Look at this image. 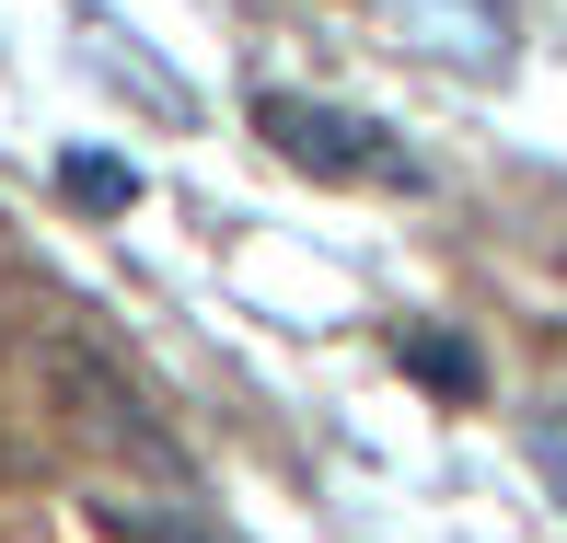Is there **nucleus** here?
I'll return each mask as SVG.
<instances>
[{
	"label": "nucleus",
	"mask_w": 567,
	"mask_h": 543,
	"mask_svg": "<svg viewBox=\"0 0 567 543\" xmlns=\"http://www.w3.org/2000/svg\"><path fill=\"white\" fill-rule=\"evenodd\" d=\"M70 197H82V209H127V197H140V174L105 163V150H70Z\"/></svg>",
	"instance_id": "obj_2"
},
{
	"label": "nucleus",
	"mask_w": 567,
	"mask_h": 543,
	"mask_svg": "<svg viewBox=\"0 0 567 543\" xmlns=\"http://www.w3.org/2000/svg\"><path fill=\"white\" fill-rule=\"evenodd\" d=\"M417 358H429V382H441V394H463V382H475V370H463V347H452V335H417Z\"/></svg>",
	"instance_id": "obj_3"
},
{
	"label": "nucleus",
	"mask_w": 567,
	"mask_h": 543,
	"mask_svg": "<svg viewBox=\"0 0 567 543\" xmlns=\"http://www.w3.org/2000/svg\"><path fill=\"white\" fill-rule=\"evenodd\" d=\"M255 127H267V150H278V163H301L313 186H417V150H405L382 116H359V105H324V93H267Z\"/></svg>",
	"instance_id": "obj_1"
},
{
	"label": "nucleus",
	"mask_w": 567,
	"mask_h": 543,
	"mask_svg": "<svg viewBox=\"0 0 567 543\" xmlns=\"http://www.w3.org/2000/svg\"><path fill=\"white\" fill-rule=\"evenodd\" d=\"M545 485H556V498H567V439H545Z\"/></svg>",
	"instance_id": "obj_4"
}]
</instances>
